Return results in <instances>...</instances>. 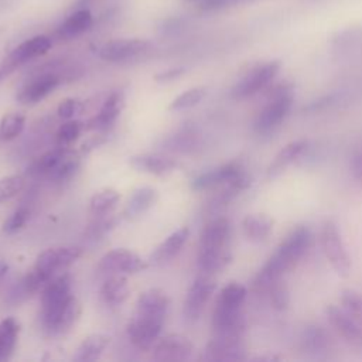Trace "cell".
<instances>
[{
	"instance_id": "6da1fadb",
	"label": "cell",
	"mask_w": 362,
	"mask_h": 362,
	"mask_svg": "<svg viewBox=\"0 0 362 362\" xmlns=\"http://www.w3.org/2000/svg\"><path fill=\"white\" fill-rule=\"evenodd\" d=\"M170 298L158 287L148 288L137 297L133 317L127 322L126 334L129 341L140 351H150L160 338Z\"/></svg>"
},
{
	"instance_id": "7a4b0ae2",
	"label": "cell",
	"mask_w": 362,
	"mask_h": 362,
	"mask_svg": "<svg viewBox=\"0 0 362 362\" xmlns=\"http://www.w3.org/2000/svg\"><path fill=\"white\" fill-rule=\"evenodd\" d=\"M310 243L311 230L307 226L301 225L293 229L255 276L252 283L253 290L257 294H263L270 283L281 279L286 272L300 262L308 250Z\"/></svg>"
},
{
	"instance_id": "3957f363",
	"label": "cell",
	"mask_w": 362,
	"mask_h": 362,
	"mask_svg": "<svg viewBox=\"0 0 362 362\" xmlns=\"http://www.w3.org/2000/svg\"><path fill=\"white\" fill-rule=\"evenodd\" d=\"M246 294V287L238 281H230L221 288L212 311V337L243 339L245 320L242 307Z\"/></svg>"
},
{
	"instance_id": "277c9868",
	"label": "cell",
	"mask_w": 362,
	"mask_h": 362,
	"mask_svg": "<svg viewBox=\"0 0 362 362\" xmlns=\"http://www.w3.org/2000/svg\"><path fill=\"white\" fill-rule=\"evenodd\" d=\"M230 222L225 216L209 221L198 242L197 263L201 272L215 274L221 272L230 260Z\"/></svg>"
},
{
	"instance_id": "5b68a950",
	"label": "cell",
	"mask_w": 362,
	"mask_h": 362,
	"mask_svg": "<svg viewBox=\"0 0 362 362\" xmlns=\"http://www.w3.org/2000/svg\"><path fill=\"white\" fill-rule=\"evenodd\" d=\"M72 280L68 273L54 276L41 290L40 322L42 331L52 337L57 322L72 298Z\"/></svg>"
},
{
	"instance_id": "8992f818",
	"label": "cell",
	"mask_w": 362,
	"mask_h": 362,
	"mask_svg": "<svg viewBox=\"0 0 362 362\" xmlns=\"http://www.w3.org/2000/svg\"><path fill=\"white\" fill-rule=\"evenodd\" d=\"M249 185L250 177L246 173L245 167L238 161H229L212 170H208L197 175L191 182L194 191H205L215 187H223L236 195L245 191Z\"/></svg>"
},
{
	"instance_id": "52a82bcc",
	"label": "cell",
	"mask_w": 362,
	"mask_h": 362,
	"mask_svg": "<svg viewBox=\"0 0 362 362\" xmlns=\"http://www.w3.org/2000/svg\"><path fill=\"white\" fill-rule=\"evenodd\" d=\"M293 92L287 85H279L269 102L263 106L253 122V129L257 134H267L273 132L287 117L293 107Z\"/></svg>"
},
{
	"instance_id": "ba28073f",
	"label": "cell",
	"mask_w": 362,
	"mask_h": 362,
	"mask_svg": "<svg viewBox=\"0 0 362 362\" xmlns=\"http://www.w3.org/2000/svg\"><path fill=\"white\" fill-rule=\"evenodd\" d=\"M83 255V249L79 246H54L41 252L33 270L37 272L45 281H49L54 276L62 273Z\"/></svg>"
},
{
	"instance_id": "9c48e42d",
	"label": "cell",
	"mask_w": 362,
	"mask_h": 362,
	"mask_svg": "<svg viewBox=\"0 0 362 362\" xmlns=\"http://www.w3.org/2000/svg\"><path fill=\"white\" fill-rule=\"evenodd\" d=\"M280 71L279 61H269L247 71L232 88L230 96L236 100L247 99L267 88Z\"/></svg>"
},
{
	"instance_id": "30bf717a",
	"label": "cell",
	"mask_w": 362,
	"mask_h": 362,
	"mask_svg": "<svg viewBox=\"0 0 362 362\" xmlns=\"http://www.w3.org/2000/svg\"><path fill=\"white\" fill-rule=\"evenodd\" d=\"M215 288L216 281L214 280L212 274L204 272L191 283L182 305V314L187 321L195 322L199 320Z\"/></svg>"
},
{
	"instance_id": "8fae6325",
	"label": "cell",
	"mask_w": 362,
	"mask_h": 362,
	"mask_svg": "<svg viewBox=\"0 0 362 362\" xmlns=\"http://www.w3.org/2000/svg\"><path fill=\"white\" fill-rule=\"evenodd\" d=\"M321 246L332 269L338 274L346 276L351 269V259L344 245L342 236L332 221L324 222L321 228Z\"/></svg>"
},
{
	"instance_id": "7c38bea8",
	"label": "cell",
	"mask_w": 362,
	"mask_h": 362,
	"mask_svg": "<svg viewBox=\"0 0 362 362\" xmlns=\"http://www.w3.org/2000/svg\"><path fill=\"white\" fill-rule=\"evenodd\" d=\"M153 48L148 40L143 38H116L102 44L96 54L107 62H124L137 58Z\"/></svg>"
},
{
	"instance_id": "4fadbf2b",
	"label": "cell",
	"mask_w": 362,
	"mask_h": 362,
	"mask_svg": "<svg viewBox=\"0 0 362 362\" xmlns=\"http://www.w3.org/2000/svg\"><path fill=\"white\" fill-rule=\"evenodd\" d=\"M147 267L148 263L143 257L124 247H116L106 252L98 263V269L109 274H133L143 272Z\"/></svg>"
},
{
	"instance_id": "5bb4252c",
	"label": "cell",
	"mask_w": 362,
	"mask_h": 362,
	"mask_svg": "<svg viewBox=\"0 0 362 362\" xmlns=\"http://www.w3.org/2000/svg\"><path fill=\"white\" fill-rule=\"evenodd\" d=\"M194 352L189 338L182 334H167L160 337L153 346V359L161 362L187 361Z\"/></svg>"
},
{
	"instance_id": "9a60e30c",
	"label": "cell",
	"mask_w": 362,
	"mask_h": 362,
	"mask_svg": "<svg viewBox=\"0 0 362 362\" xmlns=\"http://www.w3.org/2000/svg\"><path fill=\"white\" fill-rule=\"evenodd\" d=\"M62 82L61 74L47 71L31 78L18 92L17 100L23 105H35L51 95Z\"/></svg>"
},
{
	"instance_id": "2e32d148",
	"label": "cell",
	"mask_w": 362,
	"mask_h": 362,
	"mask_svg": "<svg viewBox=\"0 0 362 362\" xmlns=\"http://www.w3.org/2000/svg\"><path fill=\"white\" fill-rule=\"evenodd\" d=\"M329 325L351 345L362 348V325L339 304L325 308Z\"/></svg>"
},
{
	"instance_id": "e0dca14e",
	"label": "cell",
	"mask_w": 362,
	"mask_h": 362,
	"mask_svg": "<svg viewBox=\"0 0 362 362\" xmlns=\"http://www.w3.org/2000/svg\"><path fill=\"white\" fill-rule=\"evenodd\" d=\"M52 47V40L48 35L40 34L34 35L21 44H18L7 57L4 62V68H7L10 72L17 68L18 65H23L34 58H38L44 54H47Z\"/></svg>"
},
{
	"instance_id": "ac0fdd59",
	"label": "cell",
	"mask_w": 362,
	"mask_h": 362,
	"mask_svg": "<svg viewBox=\"0 0 362 362\" xmlns=\"http://www.w3.org/2000/svg\"><path fill=\"white\" fill-rule=\"evenodd\" d=\"M124 109V93L122 90H113L103 100L99 112L86 123L88 129L106 132L112 129Z\"/></svg>"
},
{
	"instance_id": "d6986e66",
	"label": "cell",
	"mask_w": 362,
	"mask_h": 362,
	"mask_svg": "<svg viewBox=\"0 0 362 362\" xmlns=\"http://www.w3.org/2000/svg\"><path fill=\"white\" fill-rule=\"evenodd\" d=\"M245 358L243 339L212 337L204 349L205 361H243Z\"/></svg>"
},
{
	"instance_id": "ffe728a7",
	"label": "cell",
	"mask_w": 362,
	"mask_h": 362,
	"mask_svg": "<svg viewBox=\"0 0 362 362\" xmlns=\"http://www.w3.org/2000/svg\"><path fill=\"white\" fill-rule=\"evenodd\" d=\"M130 165L141 173L153 175H165L174 171L178 165L175 158L158 154V153H143L130 157Z\"/></svg>"
},
{
	"instance_id": "44dd1931",
	"label": "cell",
	"mask_w": 362,
	"mask_h": 362,
	"mask_svg": "<svg viewBox=\"0 0 362 362\" xmlns=\"http://www.w3.org/2000/svg\"><path fill=\"white\" fill-rule=\"evenodd\" d=\"M300 348L313 358H321L331 348V337L321 325H307L300 335Z\"/></svg>"
},
{
	"instance_id": "7402d4cb",
	"label": "cell",
	"mask_w": 362,
	"mask_h": 362,
	"mask_svg": "<svg viewBox=\"0 0 362 362\" xmlns=\"http://www.w3.org/2000/svg\"><path fill=\"white\" fill-rule=\"evenodd\" d=\"M189 229L187 226H181L170 233L150 255V262L153 264H164L173 260L184 247L188 240Z\"/></svg>"
},
{
	"instance_id": "603a6c76",
	"label": "cell",
	"mask_w": 362,
	"mask_h": 362,
	"mask_svg": "<svg viewBox=\"0 0 362 362\" xmlns=\"http://www.w3.org/2000/svg\"><path fill=\"white\" fill-rule=\"evenodd\" d=\"M100 300L109 308L120 307L130 296V286L124 274H112L107 277L99 291Z\"/></svg>"
},
{
	"instance_id": "cb8c5ba5",
	"label": "cell",
	"mask_w": 362,
	"mask_h": 362,
	"mask_svg": "<svg viewBox=\"0 0 362 362\" xmlns=\"http://www.w3.org/2000/svg\"><path fill=\"white\" fill-rule=\"evenodd\" d=\"M47 281L33 269L24 274L18 281H16L6 294V301L10 305H17L30 298L34 293L42 290Z\"/></svg>"
},
{
	"instance_id": "d4e9b609",
	"label": "cell",
	"mask_w": 362,
	"mask_h": 362,
	"mask_svg": "<svg viewBox=\"0 0 362 362\" xmlns=\"http://www.w3.org/2000/svg\"><path fill=\"white\" fill-rule=\"evenodd\" d=\"M93 25V16L89 8L81 7L71 13L58 27L57 34L61 40H72L76 38L86 31H89Z\"/></svg>"
},
{
	"instance_id": "484cf974",
	"label": "cell",
	"mask_w": 362,
	"mask_h": 362,
	"mask_svg": "<svg viewBox=\"0 0 362 362\" xmlns=\"http://www.w3.org/2000/svg\"><path fill=\"white\" fill-rule=\"evenodd\" d=\"M157 198H158V192L156 188L139 187L130 195V198L124 206L123 215L127 219H136V218L141 216L144 212H147L156 204Z\"/></svg>"
},
{
	"instance_id": "4316f807",
	"label": "cell",
	"mask_w": 362,
	"mask_h": 362,
	"mask_svg": "<svg viewBox=\"0 0 362 362\" xmlns=\"http://www.w3.org/2000/svg\"><path fill=\"white\" fill-rule=\"evenodd\" d=\"M110 344V337L106 334H90L82 339L79 344L76 354L74 356L78 362H92L98 361L105 349Z\"/></svg>"
},
{
	"instance_id": "83f0119b",
	"label": "cell",
	"mask_w": 362,
	"mask_h": 362,
	"mask_svg": "<svg viewBox=\"0 0 362 362\" xmlns=\"http://www.w3.org/2000/svg\"><path fill=\"white\" fill-rule=\"evenodd\" d=\"M308 141L304 139H298L294 141H290L288 144H286L274 157V160L270 163L269 168H267V174L269 175H276L280 171H283L287 165H290L291 163H294L307 148Z\"/></svg>"
},
{
	"instance_id": "f1b7e54d",
	"label": "cell",
	"mask_w": 362,
	"mask_h": 362,
	"mask_svg": "<svg viewBox=\"0 0 362 362\" xmlns=\"http://www.w3.org/2000/svg\"><path fill=\"white\" fill-rule=\"evenodd\" d=\"M20 334V322L14 317L0 321V361H7L14 354Z\"/></svg>"
},
{
	"instance_id": "f546056e",
	"label": "cell",
	"mask_w": 362,
	"mask_h": 362,
	"mask_svg": "<svg viewBox=\"0 0 362 362\" xmlns=\"http://www.w3.org/2000/svg\"><path fill=\"white\" fill-rule=\"evenodd\" d=\"M273 229V221L266 215H246L242 221V230L252 242H263Z\"/></svg>"
},
{
	"instance_id": "4dcf8cb0",
	"label": "cell",
	"mask_w": 362,
	"mask_h": 362,
	"mask_svg": "<svg viewBox=\"0 0 362 362\" xmlns=\"http://www.w3.org/2000/svg\"><path fill=\"white\" fill-rule=\"evenodd\" d=\"M120 202V194L113 188L96 191L89 201V212L93 216H106L115 211Z\"/></svg>"
},
{
	"instance_id": "1f68e13d",
	"label": "cell",
	"mask_w": 362,
	"mask_h": 362,
	"mask_svg": "<svg viewBox=\"0 0 362 362\" xmlns=\"http://www.w3.org/2000/svg\"><path fill=\"white\" fill-rule=\"evenodd\" d=\"M25 127V116L21 112H11L3 116L0 122V141H11L18 137Z\"/></svg>"
},
{
	"instance_id": "d6a6232c",
	"label": "cell",
	"mask_w": 362,
	"mask_h": 362,
	"mask_svg": "<svg viewBox=\"0 0 362 362\" xmlns=\"http://www.w3.org/2000/svg\"><path fill=\"white\" fill-rule=\"evenodd\" d=\"M206 88L205 86H195L191 89L184 90L180 93L168 106V110L171 112H181L191 109L202 102V99L206 96Z\"/></svg>"
},
{
	"instance_id": "836d02e7",
	"label": "cell",
	"mask_w": 362,
	"mask_h": 362,
	"mask_svg": "<svg viewBox=\"0 0 362 362\" xmlns=\"http://www.w3.org/2000/svg\"><path fill=\"white\" fill-rule=\"evenodd\" d=\"M83 129H85V124L82 122L75 120V119L66 120L65 123H62L58 127V130L55 133V144L64 146V147H71V144H74L79 139Z\"/></svg>"
},
{
	"instance_id": "e575fe53",
	"label": "cell",
	"mask_w": 362,
	"mask_h": 362,
	"mask_svg": "<svg viewBox=\"0 0 362 362\" xmlns=\"http://www.w3.org/2000/svg\"><path fill=\"white\" fill-rule=\"evenodd\" d=\"M264 297H267V300L270 301V304L276 308V310H286L288 303H290V296H288V290L284 284V281H281V279L270 283L267 286V288L263 291Z\"/></svg>"
},
{
	"instance_id": "d590c367",
	"label": "cell",
	"mask_w": 362,
	"mask_h": 362,
	"mask_svg": "<svg viewBox=\"0 0 362 362\" xmlns=\"http://www.w3.org/2000/svg\"><path fill=\"white\" fill-rule=\"evenodd\" d=\"M25 185V178L21 174H13L0 178V204L17 197Z\"/></svg>"
},
{
	"instance_id": "8d00e7d4",
	"label": "cell",
	"mask_w": 362,
	"mask_h": 362,
	"mask_svg": "<svg viewBox=\"0 0 362 362\" xmlns=\"http://www.w3.org/2000/svg\"><path fill=\"white\" fill-rule=\"evenodd\" d=\"M339 304L362 325V294L355 290H344L339 297Z\"/></svg>"
},
{
	"instance_id": "74e56055",
	"label": "cell",
	"mask_w": 362,
	"mask_h": 362,
	"mask_svg": "<svg viewBox=\"0 0 362 362\" xmlns=\"http://www.w3.org/2000/svg\"><path fill=\"white\" fill-rule=\"evenodd\" d=\"M28 218H30V209L27 206L16 208L8 215V218L3 222V232L7 235L17 233L18 230H21L25 226Z\"/></svg>"
},
{
	"instance_id": "f35d334b",
	"label": "cell",
	"mask_w": 362,
	"mask_h": 362,
	"mask_svg": "<svg viewBox=\"0 0 362 362\" xmlns=\"http://www.w3.org/2000/svg\"><path fill=\"white\" fill-rule=\"evenodd\" d=\"M83 107H85V103L81 99L66 98L58 105L57 115L64 120H71V119H75L78 115H81L83 112Z\"/></svg>"
},
{
	"instance_id": "ab89813d",
	"label": "cell",
	"mask_w": 362,
	"mask_h": 362,
	"mask_svg": "<svg viewBox=\"0 0 362 362\" xmlns=\"http://www.w3.org/2000/svg\"><path fill=\"white\" fill-rule=\"evenodd\" d=\"M245 1H247V0H201L199 8L204 11H218V10L232 7V6L242 4Z\"/></svg>"
},
{
	"instance_id": "60d3db41",
	"label": "cell",
	"mask_w": 362,
	"mask_h": 362,
	"mask_svg": "<svg viewBox=\"0 0 362 362\" xmlns=\"http://www.w3.org/2000/svg\"><path fill=\"white\" fill-rule=\"evenodd\" d=\"M185 74V68L184 66H177V68H168L165 71H161L158 74L154 75V81L158 83H168L173 82L175 79H178L180 76H182Z\"/></svg>"
},
{
	"instance_id": "b9f144b4",
	"label": "cell",
	"mask_w": 362,
	"mask_h": 362,
	"mask_svg": "<svg viewBox=\"0 0 362 362\" xmlns=\"http://www.w3.org/2000/svg\"><path fill=\"white\" fill-rule=\"evenodd\" d=\"M351 171L354 177L362 182V151H358L351 158Z\"/></svg>"
},
{
	"instance_id": "7bdbcfd3",
	"label": "cell",
	"mask_w": 362,
	"mask_h": 362,
	"mask_svg": "<svg viewBox=\"0 0 362 362\" xmlns=\"http://www.w3.org/2000/svg\"><path fill=\"white\" fill-rule=\"evenodd\" d=\"M7 272H8V264L4 262H0V281L4 279Z\"/></svg>"
},
{
	"instance_id": "ee69618b",
	"label": "cell",
	"mask_w": 362,
	"mask_h": 362,
	"mask_svg": "<svg viewBox=\"0 0 362 362\" xmlns=\"http://www.w3.org/2000/svg\"><path fill=\"white\" fill-rule=\"evenodd\" d=\"M8 74H10V71H8L7 68H4V66H1V68H0V79H3L4 76H7Z\"/></svg>"
},
{
	"instance_id": "f6af8a7d",
	"label": "cell",
	"mask_w": 362,
	"mask_h": 362,
	"mask_svg": "<svg viewBox=\"0 0 362 362\" xmlns=\"http://www.w3.org/2000/svg\"><path fill=\"white\" fill-rule=\"evenodd\" d=\"M187 1H197V0H187Z\"/></svg>"
}]
</instances>
